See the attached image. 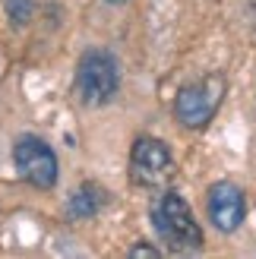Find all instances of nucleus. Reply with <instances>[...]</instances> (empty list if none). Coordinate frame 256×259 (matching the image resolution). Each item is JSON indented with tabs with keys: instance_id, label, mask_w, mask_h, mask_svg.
<instances>
[{
	"instance_id": "obj_2",
	"label": "nucleus",
	"mask_w": 256,
	"mask_h": 259,
	"mask_svg": "<svg viewBox=\"0 0 256 259\" xmlns=\"http://www.w3.org/2000/svg\"><path fill=\"white\" fill-rule=\"evenodd\" d=\"M120 73L117 60L108 51H86L79 67H76V92H79L82 105H108L117 95Z\"/></svg>"
},
{
	"instance_id": "obj_7",
	"label": "nucleus",
	"mask_w": 256,
	"mask_h": 259,
	"mask_svg": "<svg viewBox=\"0 0 256 259\" xmlns=\"http://www.w3.org/2000/svg\"><path fill=\"white\" fill-rule=\"evenodd\" d=\"M98 209H101V190L92 187V184H82V187L70 196V202H67V215L76 218V222H82V218H92Z\"/></svg>"
},
{
	"instance_id": "obj_8",
	"label": "nucleus",
	"mask_w": 256,
	"mask_h": 259,
	"mask_svg": "<svg viewBox=\"0 0 256 259\" xmlns=\"http://www.w3.org/2000/svg\"><path fill=\"white\" fill-rule=\"evenodd\" d=\"M7 13H10V19L22 25V22H29L32 19V13H35V0H7Z\"/></svg>"
},
{
	"instance_id": "obj_6",
	"label": "nucleus",
	"mask_w": 256,
	"mask_h": 259,
	"mask_svg": "<svg viewBox=\"0 0 256 259\" xmlns=\"http://www.w3.org/2000/svg\"><path fill=\"white\" fill-rule=\"evenodd\" d=\"M209 218L219 231H237L247 218V202H244V193H240L234 184H215L209 190Z\"/></svg>"
},
{
	"instance_id": "obj_10",
	"label": "nucleus",
	"mask_w": 256,
	"mask_h": 259,
	"mask_svg": "<svg viewBox=\"0 0 256 259\" xmlns=\"http://www.w3.org/2000/svg\"><path fill=\"white\" fill-rule=\"evenodd\" d=\"M108 4H126V0H108Z\"/></svg>"
},
{
	"instance_id": "obj_1",
	"label": "nucleus",
	"mask_w": 256,
	"mask_h": 259,
	"mask_svg": "<svg viewBox=\"0 0 256 259\" xmlns=\"http://www.w3.org/2000/svg\"><path fill=\"white\" fill-rule=\"evenodd\" d=\"M152 225H155L158 237L177 253H196L202 247V231L181 193L168 190L155 199V205H152Z\"/></svg>"
},
{
	"instance_id": "obj_9",
	"label": "nucleus",
	"mask_w": 256,
	"mask_h": 259,
	"mask_svg": "<svg viewBox=\"0 0 256 259\" xmlns=\"http://www.w3.org/2000/svg\"><path fill=\"white\" fill-rule=\"evenodd\" d=\"M143 256H146V259H158L161 253H158L155 247H133V250H130V259H143Z\"/></svg>"
},
{
	"instance_id": "obj_3",
	"label": "nucleus",
	"mask_w": 256,
	"mask_h": 259,
	"mask_svg": "<svg viewBox=\"0 0 256 259\" xmlns=\"http://www.w3.org/2000/svg\"><path fill=\"white\" fill-rule=\"evenodd\" d=\"M225 98V76L219 73H209L196 79L193 85H184L177 92V101H174V114L187 130H202L219 111Z\"/></svg>"
},
{
	"instance_id": "obj_4",
	"label": "nucleus",
	"mask_w": 256,
	"mask_h": 259,
	"mask_svg": "<svg viewBox=\"0 0 256 259\" xmlns=\"http://www.w3.org/2000/svg\"><path fill=\"white\" fill-rule=\"evenodd\" d=\"M13 164L25 184L38 190H51L57 184V155L38 136H22L13 146Z\"/></svg>"
},
{
	"instance_id": "obj_5",
	"label": "nucleus",
	"mask_w": 256,
	"mask_h": 259,
	"mask_svg": "<svg viewBox=\"0 0 256 259\" xmlns=\"http://www.w3.org/2000/svg\"><path fill=\"white\" fill-rule=\"evenodd\" d=\"M130 174L139 187H164L174 174V158L161 139L139 136L130 152Z\"/></svg>"
}]
</instances>
